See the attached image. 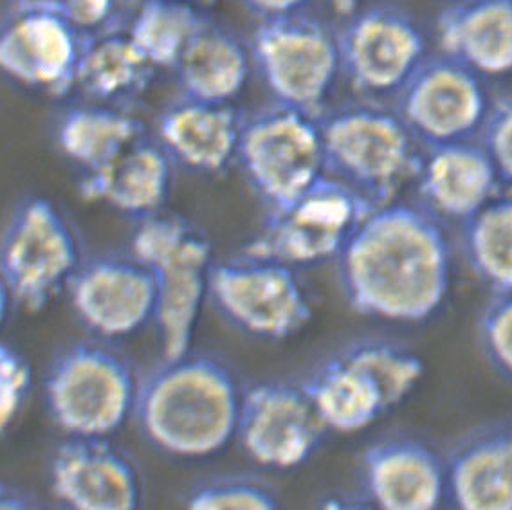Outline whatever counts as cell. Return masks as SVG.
Listing matches in <instances>:
<instances>
[{
	"label": "cell",
	"mask_w": 512,
	"mask_h": 510,
	"mask_svg": "<svg viewBox=\"0 0 512 510\" xmlns=\"http://www.w3.org/2000/svg\"><path fill=\"white\" fill-rule=\"evenodd\" d=\"M138 390L125 357L100 343H78L49 368L47 410L69 438L109 440L134 417Z\"/></svg>",
	"instance_id": "obj_5"
},
{
	"label": "cell",
	"mask_w": 512,
	"mask_h": 510,
	"mask_svg": "<svg viewBox=\"0 0 512 510\" xmlns=\"http://www.w3.org/2000/svg\"><path fill=\"white\" fill-rule=\"evenodd\" d=\"M363 0H327L330 10L334 11L341 19H348L357 10H361Z\"/></svg>",
	"instance_id": "obj_39"
},
{
	"label": "cell",
	"mask_w": 512,
	"mask_h": 510,
	"mask_svg": "<svg viewBox=\"0 0 512 510\" xmlns=\"http://www.w3.org/2000/svg\"><path fill=\"white\" fill-rule=\"evenodd\" d=\"M327 433L303 384L266 381L244 390L235 440L260 467L300 469Z\"/></svg>",
	"instance_id": "obj_14"
},
{
	"label": "cell",
	"mask_w": 512,
	"mask_h": 510,
	"mask_svg": "<svg viewBox=\"0 0 512 510\" xmlns=\"http://www.w3.org/2000/svg\"><path fill=\"white\" fill-rule=\"evenodd\" d=\"M325 174L347 184L374 208L392 204L415 181L421 145L395 110L348 105L320 118Z\"/></svg>",
	"instance_id": "obj_4"
},
{
	"label": "cell",
	"mask_w": 512,
	"mask_h": 510,
	"mask_svg": "<svg viewBox=\"0 0 512 510\" xmlns=\"http://www.w3.org/2000/svg\"><path fill=\"white\" fill-rule=\"evenodd\" d=\"M478 136L502 188L512 193V92L491 103Z\"/></svg>",
	"instance_id": "obj_32"
},
{
	"label": "cell",
	"mask_w": 512,
	"mask_h": 510,
	"mask_svg": "<svg viewBox=\"0 0 512 510\" xmlns=\"http://www.w3.org/2000/svg\"><path fill=\"white\" fill-rule=\"evenodd\" d=\"M15 309V301L11 296L10 287L4 282L2 274H0V330L8 323L11 310Z\"/></svg>",
	"instance_id": "obj_38"
},
{
	"label": "cell",
	"mask_w": 512,
	"mask_h": 510,
	"mask_svg": "<svg viewBox=\"0 0 512 510\" xmlns=\"http://www.w3.org/2000/svg\"><path fill=\"white\" fill-rule=\"evenodd\" d=\"M208 300L229 325L262 341L293 339L314 316L296 269L247 253L215 262Z\"/></svg>",
	"instance_id": "obj_10"
},
{
	"label": "cell",
	"mask_w": 512,
	"mask_h": 510,
	"mask_svg": "<svg viewBox=\"0 0 512 510\" xmlns=\"http://www.w3.org/2000/svg\"><path fill=\"white\" fill-rule=\"evenodd\" d=\"M244 118L233 105L179 96L157 119L156 139L188 172L217 175L237 161Z\"/></svg>",
	"instance_id": "obj_19"
},
{
	"label": "cell",
	"mask_w": 512,
	"mask_h": 510,
	"mask_svg": "<svg viewBox=\"0 0 512 510\" xmlns=\"http://www.w3.org/2000/svg\"><path fill=\"white\" fill-rule=\"evenodd\" d=\"M347 350L374 375L392 411L412 397L426 374L421 356L395 341L365 339L348 345Z\"/></svg>",
	"instance_id": "obj_29"
},
{
	"label": "cell",
	"mask_w": 512,
	"mask_h": 510,
	"mask_svg": "<svg viewBox=\"0 0 512 510\" xmlns=\"http://www.w3.org/2000/svg\"><path fill=\"white\" fill-rule=\"evenodd\" d=\"M183 2H190V4L199 6V8H204V6H208V4H213V0H183Z\"/></svg>",
	"instance_id": "obj_40"
},
{
	"label": "cell",
	"mask_w": 512,
	"mask_h": 510,
	"mask_svg": "<svg viewBox=\"0 0 512 510\" xmlns=\"http://www.w3.org/2000/svg\"><path fill=\"white\" fill-rule=\"evenodd\" d=\"M437 40L480 78L512 73V0H455L439 15Z\"/></svg>",
	"instance_id": "obj_21"
},
{
	"label": "cell",
	"mask_w": 512,
	"mask_h": 510,
	"mask_svg": "<svg viewBox=\"0 0 512 510\" xmlns=\"http://www.w3.org/2000/svg\"><path fill=\"white\" fill-rule=\"evenodd\" d=\"M491 101L484 78L449 56H428L395 96V112L424 148L473 141Z\"/></svg>",
	"instance_id": "obj_13"
},
{
	"label": "cell",
	"mask_w": 512,
	"mask_h": 510,
	"mask_svg": "<svg viewBox=\"0 0 512 510\" xmlns=\"http://www.w3.org/2000/svg\"><path fill=\"white\" fill-rule=\"evenodd\" d=\"M247 10L260 20L280 19L296 13H305L311 0H240Z\"/></svg>",
	"instance_id": "obj_35"
},
{
	"label": "cell",
	"mask_w": 512,
	"mask_h": 510,
	"mask_svg": "<svg viewBox=\"0 0 512 510\" xmlns=\"http://www.w3.org/2000/svg\"><path fill=\"white\" fill-rule=\"evenodd\" d=\"M462 251L491 294L512 292V193L498 195L462 226Z\"/></svg>",
	"instance_id": "obj_28"
},
{
	"label": "cell",
	"mask_w": 512,
	"mask_h": 510,
	"mask_svg": "<svg viewBox=\"0 0 512 510\" xmlns=\"http://www.w3.org/2000/svg\"><path fill=\"white\" fill-rule=\"evenodd\" d=\"M175 164L156 137L143 136L101 170L83 174V199L132 219L154 217L165 208L174 186Z\"/></svg>",
	"instance_id": "obj_20"
},
{
	"label": "cell",
	"mask_w": 512,
	"mask_h": 510,
	"mask_svg": "<svg viewBox=\"0 0 512 510\" xmlns=\"http://www.w3.org/2000/svg\"><path fill=\"white\" fill-rule=\"evenodd\" d=\"M87 42L56 0H10L0 15V74L65 98L76 91Z\"/></svg>",
	"instance_id": "obj_11"
},
{
	"label": "cell",
	"mask_w": 512,
	"mask_h": 510,
	"mask_svg": "<svg viewBox=\"0 0 512 510\" xmlns=\"http://www.w3.org/2000/svg\"><path fill=\"white\" fill-rule=\"evenodd\" d=\"M244 390L222 359L188 352L163 359L139 379L134 417L161 453L204 460L237 438Z\"/></svg>",
	"instance_id": "obj_2"
},
{
	"label": "cell",
	"mask_w": 512,
	"mask_h": 510,
	"mask_svg": "<svg viewBox=\"0 0 512 510\" xmlns=\"http://www.w3.org/2000/svg\"><path fill=\"white\" fill-rule=\"evenodd\" d=\"M253 69L249 46L224 26L208 22L174 69L181 96L231 105Z\"/></svg>",
	"instance_id": "obj_24"
},
{
	"label": "cell",
	"mask_w": 512,
	"mask_h": 510,
	"mask_svg": "<svg viewBox=\"0 0 512 510\" xmlns=\"http://www.w3.org/2000/svg\"><path fill=\"white\" fill-rule=\"evenodd\" d=\"M446 465L455 509L512 510V422L467 437Z\"/></svg>",
	"instance_id": "obj_23"
},
{
	"label": "cell",
	"mask_w": 512,
	"mask_h": 510,
	"mask_svg": "<svg viewBox=\"0 0 512 510\" xmlns=\"http://www.w3.org/2000/svg\"><path fill=\"white\" fill-rule=\"evenodd\" d=\"M130 255L147 267L156 283L154 325L163 359L186 356L210 292L215 265L210 238L188 220L157 213L139 220Z\"/></svg>",
	"instance_id": "obj_3"
},
{
	"label": "cell",
	"mask_w": 512,
	"mask_h": 510,
	"mask_svg": "<svg viewBox=\"0 0 512 510\" xmlns=\"http://www.w3.org/2000/svg\"><path fill=\"white\" fill-rule=\"evenodd\" d=\"M336 264L352 310L394 325L435 318L453 283V251L444 224L404 202L372 211Z\"/></svg>",
	"instance_id": "obj_1"
},
{
	"label": "cell",
	"mask_w": 512,
	"mask_h": 510,
	"mask_svg": "<svg viewBox=\"0 0 512 510\" xmlns=\"http://www.w3.org/2000/svg\"><path fill=\"white\" fill-rule=\"evenodd\" d=\"M415 184L422 210L460 228L502 190L491 159L475 141L426 148Z\"/></svg>",
	"instance_id": "obj_18"
},
{
	"label": "cell",
	"mask_w": 512,
	"mask_h": 510,
	"mask_svg": "<svg viewBox=\"0 0 512 510\" xmlns=\"http://www.w3.org/2000/svg\"><path fill=\"white\" fill-rule=\"evenodd\" d=\"M237 161L269 211L284 210L325 175L320 118L273 103L244 118Z\"/></svg>",
	"instance_id": "obj_8"
},
{
	"label": "cell",
	"mask_w": 512,
	"mask_h": 510,
	"mask_svg": "<svg viewBox=\"0 0 512 510\" xmlns=\"http://www.w3.org/2000/svg\"><path fill=\"white\" fill-rule=\"evenodd\" d=\"M143 136L145 125L130 110L94 101L64 110L55 128L58 150L82 175L112 163Z\"/></svg>",
	"instance_id": "obj_25"
},
{
	"label": "cell",
	"mask_w": 512,
	"mask_h": 510,
	"mask_svg": "<svg viewBox=\"0 0 512 510\" xmlns=\"http://www.w3.org/2000/svg\"><path fill=\"white\" fill-rule=\"evenodd\" d=\"M202 8L183 0H139L127 33L156 71H174L184 51L208 26Z\"/></svg>",
	"instance_id": "obj_27"
},
{
	"label": "cell",
	"mask_w": 512,
	"mask_h": 510,
	"mask_svg": "<svg viewBox=\"0 0 512 510\" xmlns=\"http://www.w3.org/2000/svg\"><path fill=\"white\" fill-rule=\"evenodd\" d=\"M478 337L489 363L512 381V292L494 294L485 305Z\"/></svg>",
	"instance_id": "obj_31"
},
{
	"label": "cell",
	"mask_w": 512,
	"mask_h": 510,
	"mask_svg": "<svg viewBox=\"0 0 512 510\" xmlns=\"http://www.w3.org/2000/svg\"><path fill=\"white\" fill-rule=\"evenodd\" d=\"M361 469L366 500L377 510H440L448 496V465L417 438L375 442Z\"/></svg>",
	"instance_id": "obj_17"
},
{
	"label": "cell",
	"mask_w": 512,
	"mask_h": 510,
	"mask_svg": "<svg viewBox=\"0 0 512 510\" xmlns=\"http://www.w3.org/2000/svg\"><path fill=\"white\" fill-rule=\"evenodd\" d=\"M33 388L28 359L0 341V435L17 420Z\"/></svg>",
	"instance_id": "obj_33"
},
{
	"label": "cell",
	"mask_w": 512,
	"mask_h": 510,
	"mask_svg": "<svg viewBox=\"0 0 512 510\" xmlns=\"http://www.w3.org/2000/svg\"><path fill=\"white\" fill-rule=\"evenodd\" d=\"M374 210L363 195L325 174L284 210L269 211L244 253L296 271L336 262Z\"/></svg>",
	"instance_id": "obj_9"
},
{
	"label": "cell",
	"mask_w": 512,
	"mask_h": 510,
	"mask_svg": "<svg viewBox=\"0 0 512 510\" xmlns=\"http://www.w3.org/2000/svg\"><path fill=\"white\" fill-rule=\"evenodd\" d=\"M83 264L73 224L55 202L33 197L13 211L0 235V274L15 307L40 312L64 294Z\"/></svg>",
	"instance_id": "obj_7"
},
{
	"label": "cell",
	"mask_w": 512,
	"mask_h": 510,
	"mask_svg": "<svg viewBox=\"0 0 512 510\" xmlns=\"http://www.w3.org/2000/svg\"><path fill=\"white\" fill-rule=\"evenodd\" d=\"M127 28L89 38L76 80V91L87 101L125 107L147 92L156 76Z\"/></svg>",
	"instance_id": "obj_26"
},
{
	"label": "cell",
	"mask_w": 512,
	"mask_h": 510,
	"mask_svg": "<svg viewBox=\"0 0 512 510\" xmlns=\"http://www.w3.org/2000/svg\"><path fill=\"white\" fill-rule=\"evenodd\" d=\"M186 510H282L275 492L244 476L201 483L186 498Z\"/></svg>",
	"instance_id": "obj_30"
},
{
	"label": "cell",
	"mask_w": 512,
	"mask_h": 510,
	"mask_svg": "<svg viewBox=\"0 0 512 510\" xmlns=\"http://www.w3.org/2000/svg\"><path fill=\"white\" fill-rule=\"evenodd\" d=\"M316 510H377L374 505L363 498H354V496H345V494H334L327 496L321 501Z\"/></svg>",
	"instance_id": "obj_37"
},
{
	"label": "cell",
	"mask_w": 512,
	"mask_h": 510,
	"mask_svg": "<svg viewBox=\"0 0 512 510\" xmlns=\"http://www.w3.org/2000/svg\"><path fill=\"white\" fill-rule=\"evenodd\" d=\"M303 388L330 433L356 435L392 411L374 375L347 348L318 366Z\"/></svg>",
	"instance_id": "obj_22"
},
{
	"label": "cell",
	"mask_w": 512,
	"mask_h": 510,
	"mask_svg": "<svg viewBox=\"0 0 512 510\" xmlns=\"http://www.w3.org/2000/svg\"><path fill=\"white\" fill-rule=\"evenodd\" d=\"M336 35L341 74L368 98H395L430 56L421 24L397 6L357 10Z\"/></svg>",
	"instance_id": "obj_12"
},
{
	"label": "cell",
	"mask_w": 512,
	"mask_h": 510,
	"mask_svg": "<svg viewBox=\"0 0 512 510\" xmlns=\"http://www.w3.org/2000/svg\"><path fill=\"white\" fill-rule=\"evenodd\" d=\"M249 53L276 105L325 114L341 74L338 35L325 22L307 13L260 20Z\"/></svg>",
	"instance_id": "obj_6"
},
{
	"label": "cell",
	"mask_w": 512,
	"mask_h": 510,
	"mask_svg": "<svg viewBox=\"0 0 512 510\" xmlns=\"http://www.w3.org/2000/svg\"><path fill=\"white\" fill-rule=\"evenodd\" d=\"M0 510H44L24 492L0 478Z\"/></svg>",
	"instance_id": "obj_36"
},
{
	"label": "cell",
	"mask_w": 512,
	"mask_h": 510,
	"mask_svg": "<svg viewBox=\"0 0 512 510\" xmlns=\"http://www.w3.org/2000/svg\"><path fill=\"white\" fill-rule=\"evenodd\" d=\"M74 28L87 38L125 29L119 24L121 0H56Z\"/></svg>",
	"instance_id": "obj_34"
},
{
	"label": "cell",
	"mask_w": 512,
	"mask_h": 510,
	"mask_svg": "<svg viewBox=\"0 0 512 510\" xmlns=\"http://www.w3.org/2000/svg\"><path fill=\"white\" fill-rule=\"evenodd\" d=\"M49 480L67 510L143 509L138 467L103 438L65 440L51 458Z\"/></svg>",
	"instance_id": "obj_16"
},
{
	"label": "cell",
	"mask_w": 512,
	"mask_h": 510,
	"mask_svg": "<svg viewBox=\"0 0 512 510\" xmlns=\"http://www.w3.org/2000/svg\"><path fill=\"white\" fill-rule=\"evenodd\" d=\"M76 318L103 339H123L154 323L156 283L132 255L83 260L67 289Z\"/></svg>",
	"instance_id": "obj_15"
}]
</instances>
